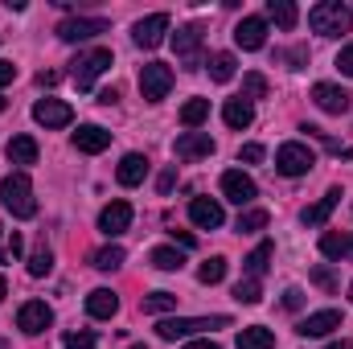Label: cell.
Returning <instances> with one entry per match:
<instances>
[{
	"label": "cell",
	"instance_id": "42",
	"mask_svg": "<svg viewBox=\"0 0 353 349\" xmlns=\"http://www.w3.org/2000/svg\"><path fill=\"white\" fill-rule=\"evenodd\" d=\"M300 304H304V292H300V288H288V292H283V308H292V312H296Z\"/></svg>",
	"mask_w": 353,
	"mask_h": 349
},
{
	"label": "cell",
	"instance_id": "8",
	"mask_svg": "<svg viewBox=\"0 0 353 349\" xmlns=\"http://www.w3.org/2000/svg\"><path fill=\"white\" fill-rule=\"evenodd\" d=\"M50 325H54V308H50L46 300H25V304H21V312H17V329H21V333L37 337V333H46Z\"/></svg>",
	"mask_w": 353,
	"mask_h": 349
},
{
	"label": "cell",
	"instance_id": "44",
	"mask_svg": "<svg viewBox=\"0 0 353 349\" xmlns=\"http://www.w3.org/2000/svg\"><path fill=\"white\" fill-rule=\"evenodd\" d=\"M312 279H316L321 288H333V271H329V267H316V271H312Z\"/></svg>",
	"mask_w": 353,
	"mask_h": 349
},
{
	"label": "cell",
	"instance_id": "36",
	"mask_svg": "<svg viewBox=\"0 0 353 349\" xmlns=\"http://www.w3.org/2000/svg\"><path fill=\"white\" fill-rule=\"evenodd\" d=\"M267 226V210H243L239 214V230L243 235H255V230H263Z\"/></svg>",
	"mask_w": 353,
	"mask_h": 349
},
{
	"label": "cell",
	"instance_id": "16",
	"mask_svg": "<svg viewBox=\"0 0 353 349\" xmlns=\"http://www.w3.org/2000/svg\"><path fill=\"white\" fill-rule=\"evenodd\" d=\"M210 152H214V136L210 132H185V136H176V157L181 161H201Z\"/></svg>",
	"mask_w": 353,
	"mask_h": 349
},
{
	"label": "cell",
	"instance_id": "4",
	"mask_svg": "<svg viewBox=\"0 0 353 349\" xmlns=\"http://www.w3.org/2000/svg\"><path fill=\"white\" fill-rule=\"evenodd\" d=\"M230 325V317H197V321H161L157 325V337L161 341H181V337H193V333H201V329H226Z\"/></svg>",
	"mask_w": 353,
	"mask_h": 349
},
{
	"label": "cell",
	"instance_id": "52",
	"mask_svg": "<svg viewBox=\"0 0 353 349\" xmlns=\"http://www.w3.org/2000/svg\"><path fill=\"white\" fill-rule=\"evenodd\" d=\"M350 259H353V235H350Z\"/></svg>",
	"mask_w": 353,
	"mask_h": 349
},
{
	"label": "cell",
	"instance_id": "56",
	"mask_svg": "<svg viewBox=\"0 0 353 349\" xmlns=\"http://www.w3.org/2000/svg\"><path fill=\"white\" fill-rule=\"evenodd\" d=\"M350 292H353V288H350Z\"/></svg>",
	"mask_w": 353,
	"mask_h": 349
},
{
	"label": "cell",
	"instance_id": "28",
	"mask_svg": "<svg viewBox=\"0 0 353 349\" xmlns=\"http://www.w3.org/2000/svg\"><path fill=\"white\" fill-rule=\"evenodd\" d=\"M239 349H275V333L263 325H251L239 333Z\"/></svg>",
	"mask_w": 353,
	"mask_h": 349
},
{
	"label": "cell",
	"instance_id": "23",
	"mask_svg": "<svg viewBox=\"0 0 353 349\" xmlns=\"http://www.w3.org/2000/svg\"><path fill=\"white\" fill-rule=\"evenodd\" d=\"M271 255H275V243H271V239H263V243H259V247L243 259V271H247L251 279H263L267 267H271Z\"/></svg>",
	"mask_w": 353,
	"mask_h": 349
},
{
	"label": "cell",
	"instance_id": "19",
	"mask_svg": "<svg viewBox=\"0 0 353 349\" xmlns=\"http://www.w3.org/2000/svg\"><path fill=\"white\" fill-rule=\"evenodd\" d=\"M87 312L94 321H111V317L119 312V296H115L111 288H94L87 296Z\"/></svg>",
	"mask_w": 353,
	"mask_h": 349
},
{
	"label": "cell",
	"instance_id": "37",
	"mask_svg": "<svg viewBox=\"0 0 353 349\" xmlns=\"http://www.w3.org/2000/svg\"><path fill=\"white\" fill-rule=\"evenodd\" d=\"M50 267H54V255H50L46 247H37V251L29 255V275H33V279H41V275H50Z\"/></svg>",
	"mask_w": 353,
	"mask_h": 349
},
{
	"label": "cell",
	"instance_id": "3",
	"mask_svg": "<svg viewBox=\"0 0 353 349\" xmlns=\"http://www.w3.org/2000/svg\"><path fill=\"white\" fill-rule=\"evenodd\" d=\"M312 165H316V152L308 144H300V140H288L275 152V169L283 177H304V173H312Z\"/></svg>",
	"mask_w": 353,
	"mask_h": 349
},
{
	"label": "cell",
	"instance_id": "33",
	"mask_svg": "<svg viewBox=\"0 0 353 349\" xmlns=\"http://www.w3.org/2000/svg\"><path fill=\"white\" fill-rule=\"evenodd\" d=\"M234 300H239V304H259V300H263V288H259V279L243 275V279L234 283Z\"/></svg>",
	"mask_w": 353,
	"mask_h": 349
},
{
	"label": "cell",
	"instance_id": "26",
	"mask_svg": "<svg viewBox=\"0 0 353 349\" xmlns=\"http://www.w3.org/2000/svg\"><path fill=\"white\" fill-rule=\"evenodd\" d=\"M267 17H271L279 29H296V21H300V12H296L292 0H267Z\"/></svg>",
	"mask_w": 353,
	"mask_h": 349
},
{
	"label": "cell",
	"instance_id": "6",
	"mask_svg": "<svg viewBox=\"0 0 353 349\" xmlns=\"http://www.w3.org/2000/svg\"><path fill=\"white\" fill-rule=\"evenodd\" d=\"M103 70H111V50H87V54H79V62H74L70 74H74L79 90H90Z\"/></svg>",
	"mask_w": 353,
	"mask_h": 349
},
{
	"label": "cell",
	"instance_id": "38",
	"mask_svg": "<svg viewBox=\"0 0 353 349\" xmlns=\"http://www.w3.org/2000/svg\"><path fill=\"white\" fill-rule=\"evenodd\" d=\"M243 90H247V103H251V99H263L267 94V79L263 74H243Z\"/></svg>",
	"mask_w": 353,
	"mask_h": 349
},
{
	"label": "cell",
	"instance_id": "21",
	"mask_svg": "<svg viewBox=\"0 0 353 349\" xmlns=\"http://www.w3.org/2000/svg\"><path fill=\"white\" fill-rule=\"evenodd\" d=\"M4 152H8V165H21V169L37 165V140L33 136H12Z\"/></svg>",
	"mask_w": 353,
	"mask_h": 349
},
{
	"label": "cell",
	"instance_id": "51",
	"mask_svg": "<svg viewBox=\"0 0 353 349\" xmlns=\"http://www.w3.org/2000/svg\"><path fill=\"white\" fill-rule=\"evenodd\" d=\"M4 292H8V283H4V275H0V300H4Z\"/></svg>",
	"mask_w": 353,
	"mask_h": 349
},
{
	"label": "cell",
	"instance_id": "35",
	"mask_svg": "<svg viewBox=\"0 0 353 349\" xmlns=\"http://www.w3.org/2000/svg\"><path fill=\"white\" fill-rule=\"evenodd\" d=\"M123 259H128L123 247H103V251L94 255V267H99V271H115V267H123Z\"/></svg>",
	"mask_w": 353,
	"mask_h": 349
},
{
	"label": "cell",
	"instance_id": "41",
	"mask_svg": "<svg viewBox=\"0 0 353 349\" xmlns=\"http://www.w3.org/2000/svg\"><path fill=\"white\" fill-rule=\"evenodd\" d=\"M337 70H341V74H353V41L337 54Z\"/></svg>",
	"mask_w": 353,
	"mask_h": 349
},
{
	"label": "cell",
	"instance_id": "48",
	"mask_svg": "<svg viewBox=\"0 0 353 349\" xmlns=\"http://www.w3.org/2000/svg\"><path fill=\"white\" fill-rule=\"evenodd\" d=\"M37 83H41V87H54V83H58V74H54V70H41V74H37Z\"/></svg>",
	"mask_w": 353,
	"mask_h": 349
},
{
	"label": "cell",
	"instance_id": "46",
	"mask_svg": "<svg viewBox=\"0 0 353 349\" xmlns=\"http://www.w3.org/2000/svg\"><path fill=\"white\" fill-rule=\"evenodd\" d=\"M173 239H176V243H181V251H189V247H193V243H197V239H193V235H189V230H173Z\"/></svg>",
	"mask_w": 353,
	"mask_h": 349
},
{
	"label": "cell",
	"instance_id": "31",
	"mask_svg": "<svg viewBox=\"0 0 353 349\" xmlns=\"http://www.w3.org/2000/svg\"><path fill=\"white\" fill-rule=\"evenodd\" d=\"M148 259H152V267H157V271H181L185 255H181L176 247H157V251H152Z\"/></svg>",
	"mask_w": 353,
	"mask_h": 349
},
{
	"label": "cell",
	"instance_id": "55",
	"mask_svg": "<svg viewBox=\"0 0 353 349\" xmlns=\"http://www.w3.org/2000/svg\"><path fill=\"white\" fill-rule=\"evenodd\" d=\"M0 259H4V251H0Z\"/></svg>",
	"mask_w": 353,
	"mask_h": 349
},
{
	"label": "cell",
	"instance_id": "7",
	"mask_svg": "<svg viewBox=\"0 0 353 349\" xmlns=\"http://www.w3.org/2000/svg\"><path fill=\"white\" fill-rule=\"evenodd\" d=\"M165 33H169V12H152V17H140L132 25V41L140 50H157L165 41Z\"/></svg>",
	"mask_w": 353,
	"mask_h": 349
},
{
	"label": "cell",
	"instance_id": "47",
	"mask_svg": "<svg viewBox=\"0 0 353 349\" xmlns=\"http://www.w3.org/2000/svg\"><path fill=\"white\" fill-rule=\"evenodd\" d=\"M21 251H25V239H21V235H12V239H8V255H21Z\"/></svg>",
	"mask_w": 353,
	"mask_h": 349
},
{
	"label": "cell",
	"instance_id": "1",
	"mask_svg": "<svg viewBox=\"0 0 353 349\" xmlns=\"http://www.w3.org/2000/svg\"><path fill=\"white\" fill-rule=\"evenodd\" d=\"M308 25H312V33H321V37L353 33V8L350 4H341V0H321V4H312Z\"/></svg>",
	"mask_w": 353,
	"mask_h": 349
},
{
	"label": "cell",
	"instance_id": "9",
	"mask_svg": "<svg viewBox=\"0 0 353 349\" xmlns=\"http://www.w3.org/2000/svg\"><path fill=\"white\" fill-rule=\"evenodd\" d=\"M107 29H111V25H107L103 17H70V21H62V25H58V37L74 46V41H90V37L107 33Z\"/></svg>",
	"mask_w": 353,
	"mask_h": 349
},
{
	"label": "cell",
	"instance_id": "30",
	"mask_svg": "<svg viewBox=\"0 0 353 349\" xmlns=\"http://www.w3.org/2000/svg\"><path fill=\"white\" fill-rule=\"evenodd\" d=\"M234 66H239L234 54H214V58H210V79H214V83H230V79H234Z\"/></svg>",
	"mask_w": 353,
	"mask_h": 349
},
{
	"label": "cell",
	"instance_id": "54",
	"mask_svg": "<svg viewBox=\"0 0 353 349\" xmlns=\"http://www.w3.org/2000/svg\"><path fill=\"white\" fill-rule=\"evenodd\" d=\"M132 349H144V346H132Z\"/></svg>",
	"mask_w": 353,
	"mask_h": 349
},
{
	"label": "cell",
	"instance_id": "25",
	"mask_svg": "<svg viewBox=\"0 0 353 349\" xmlns=\"http://www.w3.org/2000/svg\"><path fill=\"white\" fill-rule=\"evenodd\" d=\"M173 50H176V58H193V54L201 50V25H185V29H176L173 33Z\"/></svg>",
	"mask_w": 353,
	"mask_h": 349
},
{
	"label": "cell",
	"instance_id": "27",
	"mask_svg": "<svg viewBox=\"0 0 353 349\" xmlns=\"http://www.w3.org/2000/svg\"><path fill=\"white\" fill-rule=\"evenodd\" d=\"M205 119H210V99H189V103L181 107V123H185L189 132H197Z\"/></svg>",
	"mask_w": 353,
	"mask_h": 349
},
{
	"label": "cell",
	"instance_id": "40",
	"mask_svg": "<svg viewBox=\"0 0 353 349\" xmlns=\"http://www.w3.org/2000/svg\"><path fill=\"white\" fill-rule=\"evenodd\" d=\"M239 161H247V165H259V161H263V144H243Z\"/></svg>",
	"mask_w": 353,
	"mask_h": 349
},
{
	"label": "cell",
	"instance_id": "49",
	"mask_svg": "<svg viewBox=\"0 0 353 349\" xmlns=\"http://www.w3.org/2000/svg\"><path fill=\"white\" fill-rule=\"evenodd\" d=\"M185 349H218V346H214L210 337H197V341H189V346H185Z\"/></svg>",
	"mask_w": 353,
	"mask_h": 349
},
{
	"label": "cell",
	"instance_id": "50",
	"mask_svg": "<svg viewBox=\"0 0 353 349\" xmlns=\"http://www.w3.org/2000/svg\"><path fill=\"white\" fill-rule=\"evenodd\" d=\"M325 349H353V341H329Z\"/></svg>",
	"mask_w": 353,
	"mask_h": 349
},
{
	"label": "cell",
	"instance_id": "5",
	"mask_svg": "<svg viewBox=\"0 0 353 349\" xmlns=\"http://www.w3.org/2000/svg\"><path fill=\"white\" fill-rule=\"evenodd\" d=\"M169 90H173V70H169L165 62H148V66L140 70V94H144L148 103L169 99Z\"/></svg>",
	"mask_w": 353,
	"mask_h": 349
},
{
	"label": "cell",
	"instance_id": "22",
	"mask_svg": "<svg viewBox=\"0 0 353 349\" xmlns=\"http://www.w3.org/2000/svg\"><path fill=\"white\" fill-rule=\"evenodd\" d=\"M115 177H119V185H140L144 177H148V157H140V152H128L123 161H119V169H115Z\"/></svg>",
	"mask_w": 353,
	"mask_h": 349
},
{
	"label": "cell",
	"instance_id": "45",
	"mask_svg": "<svg viewBox=\"0 0 353 349\" xmlns=\"http://www.w3.org/2000/svg\"><path fill=\"white\" fill-rule=\"evenodd\" d=\"M12 79H17V66L12 62H0V87H8Z\"/></svg>",
	"mask_w": 353,
	"mask_h": 349
},
{
	"label": "cell",
	"instance_id": "29",
	"mask_svg": "<svg viewBox=\"0 0 353 349\" xmlns=\"http://www.w3.org/2000/svg\"><path fill=\"white\" fill-rule=\"evenodd\" d=\"M321 255L333 259V263L350 259V235H325V239H321Z\"/></svg>",
	"mask_w": 353,
	"mask_h": 349
},
{
	"label": "cell",
	"instance_id": "39",
	"mask_svg": "<svg viewBox=\"0 0 353 349\" xmlns=\"http://www.w3.org/2000/svg\"><path fill=\"white\" fill-rule=\"evenodd\" d=\"M62 346H66V349H94V333H87V329L66 333V337H62Z\"/></svg>",
	"mask_w": 353,
	"mask_h": 349
},
{
	"label": "cell",
	"instance_id": "43",
	"mask_svg": "<svg viewBox=\"0 0 353 349\" xmlns=\"http://www.w3.org/2000/svg\"><path fill=\"white\" fill-rule=\"evenodd\" d=\"M173 185H176V165H173V169H165V173H161V181H157V189H161V193H169Z\"/></svg>",
	"mask_w": 353,
	"mask_h": 349
},
{
	"label": "cell",
	"instance_id": "20",
	"mask_svg": "<svg viewBox=\"0 0 353 349\" xmlns=\"http://www.w3.org/2000/svg\"><path fill=\"white\" fill-rule=\"evenodd\" d=\"M337 206H341V189H329L316 206H308V210L300 214V222H304V226H325V222H329V214H333Z\"/></svg>",
	"mask_w": 353,
	"mask_h": 349
},
{
	"label": "cell",
	"instance_id": "18",
	"mask_svg": "<svg viewBox=\"0 0 353 349\" xmlns=\"http://www.w3.org/2000/svg\"><path fill=\"white\" fill-rule=\"evenodd\" d=\"M107 144H111V132H107V128H99V123H83V128L74 132V148H79V152H87V157L103 152Z\"/></svg>",
	"mask_w": 353,
	"mask_h": 349
},
{
	"label": "cell",
	"instance_id": "17",
	"mask_svg": "<svg viewBox=\"0 0 353 349\" xmlns=\"http://www.w3.org/2000/svg\"><path fill=\"white\" fill-rule=\"evenodd\" d=\"M234 41H239V50H263L267 21H263V17H243V21H239V29H234Z\"/></svg>",
	"mask_w": 353,
	"mask_h": 349
},
{
	"label": "cell",
	"instance_id": "12",
	"mask_svg": "<svg viewBox=\"0 0 353 349\" xmlns=\"http://www.w3.org/2000/svg\"><path fill=\"white\" fill-rule=\"evenodd\" d=\"M312 103H316L325 115H345V111H350V90L337 87V83H316V87H312Z\"/></svg>",
	"mask_w": 353,
	"mask_h": 349
},
{
	"label": "cell",
	"instance_id": "15",
	"mask_svg": "<svg viewBox=\"0 0 353 349\" xmlns=\"http://www.w3.org/2000/svg\"><path fill=\"white\" fill-rule=\"evenodd\" d=\"M128 226H132V206H128V201H111V206H103V214H99V230H103L107 239L123 235Z\"/></svg>",
	"mask_w": 353,
	"mask_h": 349
},
{
	"label": "cell",
	"instance_id": "11",
	"mask_svg": "<svg viewBox=\"0 0 353 349\" xmlns=\"http://www.w3.org/2000/svg\"><path fill=\"white\" fill-rule=\"evenodd\" d=\"M222 193H226V201H234V206H251V201L259 197L255 181L243 173V169H230V173H222Z\"/></svg>",
	"mask_w": 353,
	"mask_h": 349
},
{
	"label": "cell",
	"instance_id": "2",
	"mask_svg": "<svg viewBox=\"0 0 353 349\" xmlns=\"http://www.w3.org/2000/svg\"><path fill=\"white\" fill-rule=\"evenodd\" d=\"M0 206L12 218H33L37 214V197H33V181L25 173H8L0 181Z\"/></svg>",
	"mask_w": 353,
	"mask_h": 349
},
{
	"label": "cell",
	"instance_id": "24",
	"mask_svg": "<svg viewBox=\"0 0 353 349\" xmlns=\"http://www.w3.org/2000/svg\"><path fill=\"white\" fill-rule=\"evenodd\" d=\"M222 119H226V128L243 132V128H251V119H255V107H251L247 99H230V103L222 107Z\"/></svg>",
	"mask_w": 353,
	"mask_h": 349
},
{
	"label": "cell",
	"instance_id": "53",
	"mask_svg": "<svg viewBox=\"0 0 353 349\" xmlns=\"http://www.w3.org/2000/svg\"><path fill=\"white\" fill-rule=\"evenodd\" d=\"M0 111H4V99H0Z\"/></svg>",
	"mask_w": 353,
	"mask_h": 349
},
{
	"label": "cell",
	"instance_id": "13",
	"mask_svg": "<svg viewBox=\"0 0 353 349\" xmlns=\"http://www.w3.org/2000/svg\"><path fill=\"white\" fill-rule=\"evenodd\" d=\"M189 218H193V226H201V230H218V226L226 222L222 201H214V197H193V201H189Z\"/></svg>",
	"mask_w": 353,
	"mask_h": 349
},
{
	"label": "cell",
	"instance_id": "14",
	"mask_svg": "<svg viewBox=\"0 0 353 349\" xmlns=\"http://www.w3.org/2000/svg\"><path fill=\"white\" fill-rule=\"evenodd\" d=\"M333 329H341V312L337 308H321V312H308L296 333L300 337H329Z\"/></svg>",
	"mask_w": 353,
	"mask_h": 349
},
{
	"label": "cell",
	"instance_id": "34",
	"mask_svg": "<svg viewBox=\"0 0 353 349\" xmlns=\"http://www.w3.org/2000/svg\"><path fill=\"white\" fill-rule=\"evenodd\" d=\"M173 308H176L173 292H148L144 296V312H173Z\"/></svg>",
	"mask_w": 353,
	"mask_h": 349
},
{
	"label": "cell",
	"instance_id": "32",
	"mask_svg": "<svg viewBox=\"0 0 353 349\" xmlns=\"http://www.w3.org/2000/svg\"><path fill=\"white\" fill-rule=\"evenodd\" d=\"M197 279H201V283H210V288H214V283H222V279H226V259H222V255L205 259L201 267H197Z\"/></svg>",
	"mask_w": 353,
	"mask_h": 349
},
{
	"label": "cell",
	"instance_id": "10",
	"mask_svg": "<svg viewBox=\"0 0 353 349\" xmlns=\"http://www.w3.org/2000/svg\"><path fill=\"white\" fill-rule=\"evenodd\" d=\"M33 119H37L41 128H66V123L74 119V107L62 103V99H37V103H33Z\"/></svg>",
	"mask_w": 353,
	"mask_h": 349
}]
</instances>
